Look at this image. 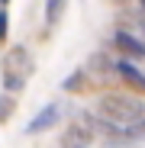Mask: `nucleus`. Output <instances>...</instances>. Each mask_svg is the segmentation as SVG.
I'll use <instances>...</instances> for the list:
<instances>
[{
    "instance_id": "f257e3e1",
    "label": "nucleus",
    "mask_w": 145,
    "mask_h": 148,
    "mask_svg": "<svg viewBox=\"0 0 145 148\" xmlns=\"http://www.w3.org/2000/svg\"><path fill=\"white\" fill-rule=\"evenodd\" d=\"M142 116H145V106L139 100H132V97H126V93H107L100 100V119L103 122L132 129Z\"/></svg>"
},
{
    "instance_id": "f03ea898",
    "label": "nucleus",
    "mask_w": 145,
    "mask_h": 148,
    "mask_svg": "<svg viewBox=\"0 0 145 148\" xmlns=\"http://www.w3.org/2000/svg\"><path fill=\"white\" fill-rule=\"evenodd\" d=\"M3 68H7L3 74H19V77H26L29 68H32V58H29L26 48H10L7 58H3Z\"/></svg>"
},
{
    "instance_id": "7ed1b4c3",
    "label": "nucleus",
    "mask_w": 145,
    "mask_h": 148,
    "mask_svg": "<svg viewBox=\"0 0 145 148\" xmlns=\"http://www.w3.org/2000/svg\"><path fill=\"white\" fill-rule=\"evenodd\" d=\"M116 45L123 48L129 58H145V42H142L139 36H132V32H123V29H119V32H116Z\"/></svg>"
},
{
    "instance_id": "20e7f679",
    "label": "nucleus",
    "mask_w": 145,
    "mask_h": 148,
    "mask_svg": "<svg viewBox=\"0 0 145 148\" xmlns=\"http://www.w3.org/2000/svg\"><path fill=\"white\" fill-rule=\"evenodd\" d=\"M58 116H61V110H58V106H45V110L29 122V129H26V132H45V129H52L55 122H58Z\"/></svg>"
},
{
    "instance_id": "39448f33",
    "label": "nucleus",
    "mask_w": 145,
    "mask_h": 148,
    "mask_svg": "<svg viewBox=\"0 0 145 148\" xmlns=\"http://www.w3.org/2000/svg\"><path fill=\"white\" fill-rule=\"evenodd\" d=\"M116 71L123 74V77H126V81H129L132 87H139V90L145 93V74H142V71H139V68H135L132 61H116Z\"/></svg>"
},
{
    "instance_id": "423d86ee",
    "label": "nucleus",
    "mask_w": 145,
    "mask_h": 148,
    "mask_svg": "<svg viewBox=\"0 0 145 148\" xmlns=\"http://www.w3.org/2000/svg\"><path fill=\"white\" fill-rule=\"evenodd\" d=\"M61 10H65V0H48V7H45V23H48V26L58 19Z\"/></svg>"
},
{
    "instance_id": "0eeeda50",
    "label": "nucleus",
    "mask_w": 145,
    "mask_h": 148,
    "mask_svg": "<svg viewBox=\"0 0 145 148\" xmlns=\"http://www.w3.org/2000/svg\"><path fill=\"white\" fill-rule=\"evenodd\" d=\"M23 84H26V77H19V74H3V87H7L10 93H19Z\"/></svg>"
},
{
    "instance_id": "6e6552de",
    "label": "nucleus",
    "mask_w": 145,
    "mask_h": 148,
    "mask_svg": "<svg viewBox=\"0 0 145 148\" xmlns=\"http://www.w3.org/2000/svg\"><path fill=\"white\" fill-rule=\"evenodd\" d=\"M7 26H10V23H7V13H0V42L7 39Z\"/></svg>"
},
{
    "instance_id": "1a4fd4ad",
    "label": "nucleus",
    "mask_w": 145,
    "mask_h": 148,
    "mask_svg": "<svg viewBox=\"0 0 145 148\" xmlns=\"http://www.w3.org/2000/svg\"><path fill=\"white\" fill-rule=\"evenodd\" d=\"M10 110H13V103H10V100H0V116H3V113H10Z\"/></svg>"
},
{
    "instance_id": "9d476101",
    "label": "nucleus",
    "mask_w": 145,
    "mask_h": 148,
    "mask_svg": "<svg viewBox=\"0 0 145 148\" xmlns=\"http://www.w3.org/2000/svg\"><path fill=\"white\" fill-rule=\"evenodd\" d=\"M142 7H145V0H142Z\"/></svg>"
}]
</instances>
